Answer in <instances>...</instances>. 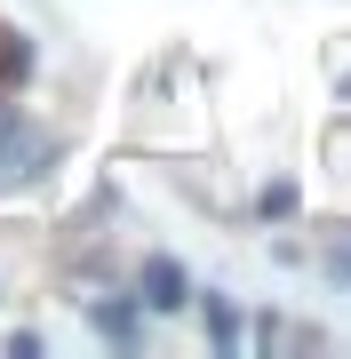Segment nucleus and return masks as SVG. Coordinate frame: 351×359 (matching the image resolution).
<instances>
[{
    "mask_svg": "<svg viewBox=\"0 0 351 359\" xmlns=\"http://www.w3.org/2000/svg\"><path fill=\"white\" fill-rule=\"evenodd\" d=\"M263 216H296V184H263Z\"/></svg>",
    "mask_w": 351,
    "mask_h": 359,
    "instance_id": "20e7f679",
    "label": "nucleus"
},
{
    "mask_svg": "<svg viewBox=\"0 0 351 359\" xmlns=\"http://www.w3.org/2000/svg\"><path fill=\"white\" fill-rule=\"evenodd\" d=\"M327 271H336V280H351V240H343V248H327Z\"/></svg>",
    "mask_w": 351,
    "mask_h": 359,
    "instance_id": "39448f33",
    "label": "nucleus"
},
{
    "mask_svg": "<svg viewBox=\"0 0 351 359\" xmlns=\"http://www.w3.org/2000/svg\"><path fill=\"white\" fill-rule=\"evenodd\" d=\"M208 335H216L223 351L240 344V320H232V304H223V295H208Z\"/></svg>",
    "mask_w": 351,
    "mask_h": 359,
    "instance_id": "f03ea898",
    "label": "nucleus"
},
{
    "mask_svg": "<svg viewBox=\"0 0 351 359\" xmlns=\"http://www.w3.org/2000/svg\"><path fill=\"white\" fill-rule=\"evenodd\" d=\"M96 327H104L112 344H128V335H136V320H128V304H96Z\"/></svg>",
    "mask_w": 351,
    "mask_h": 359,
    "instance_id": "7ed1b4c3",
    "label": "nucleus"
},
{
    "mask_svg": "<svg viewBox=\"0 0 351 359\" xmlns=\"http://www.w3.org/2000/svg\"><path fill=\"white\" fill-rule=\"evenodd\" d=\"M144 304H152V311H184V264L176 256H152V264H144Z\"/></svg>",
    "mask_w": 351,
    "mask_h": 359,
    "instance_id": "f257e3e1",
    "label": "nucleus"
}]
</instances>
